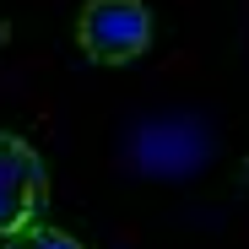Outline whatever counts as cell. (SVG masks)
<instances>
[{
	"label": "cell",
	"mask_w": 249,
	"mask_h": 249,
	"mask_svg": "<svg viewBox=\"0 0 249 249\" xmlns=\"http://www.w3.org/2000/svg\"><path fill=\"white\" fill-rule=\"evenodd\" d=\"M76 49L92 65H130L152 49V11L141 0H87L76 17Z\"/></svg>",
	"instance_id": "cell-1"
},
{
	"label": "cell",
	"mask_w": 249,
	"mask_h": 249,
	"mask_svg": "<svg viewBox=\"0 0 249 249\" xmlns=\"http://www.w3.org/2000/svg\"><path fill=\"white\" fill-rule=\"evenodd\" d=\"M6 249H81V238L65 228H49V222H27V228L6 233Z\"/></svg>",
	"instance_id": "cell-3"
},
{
	"label": "cell",
	"mask_w": 249,
	"mask_h": 249,
	"mask_svg": "<svg viewBox=\"0 0 249 249\" xmlns=\"http://www.w3.org/2000/svg\"><path fill=\"white\" fill-rule=\"evenodd\" d=\"M44 200H49V168L38 157V146L0 130V238L38 222Z\"/></svg>",
	"instance_id": "cell-2"
}]
</instances>
